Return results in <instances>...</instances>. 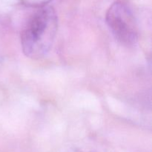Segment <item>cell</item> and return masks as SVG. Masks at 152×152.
Listing matches in <instances>:
<instances>
[{"instance_id": "cell-1", "label": "cell", "mask_w": 152, "mask_h": 152, "mask_svg": "<svg viewBox=\"0 0 152 152\" xmlns=\"http://www.w3.org/2000/svg\"><path fill=\"white\" fill-rule=\"evenodd\" d=\"M57 16L50 6H45L33 14L21 34L25 56L40 59L51 48L57 31Z\"/></svg>"}, {"instance_id": "cell-2", "label": "cell", "mask_w": 152, "mask_h": 152, "mask_svg": "<svg viewBox=\"0 0 152 152\" xmlns=\"http://www.w3.org/2000/svg\"><path fill=\"white\" fill-rule=\"evenodd\" d=\"M107 25L116 39L126 46L138 41V28L132 10L124 3L114 2L106 13Z\"/></svg>"}]
</instances>
